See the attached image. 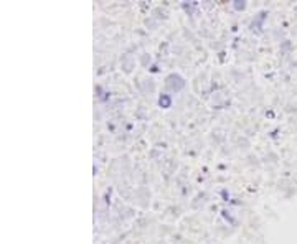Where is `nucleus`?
Wrapping results in <instances>:
<instances>
[{
  "label": "nucleus",
  "mask_w": 297,
  "mask_h": 244,
  "mask_svg": "<svg viewBox=\"0 0 297 244\" xmlns=\"http://www.w3.org/2000/svg\"><path fill=\"white\" fill-rule=\"evenodd\" d=\"M160 104L169 106L170 104V99H169V97H160Z\"/></svg>",
  "instance_id": "1"
}]
</instances>
